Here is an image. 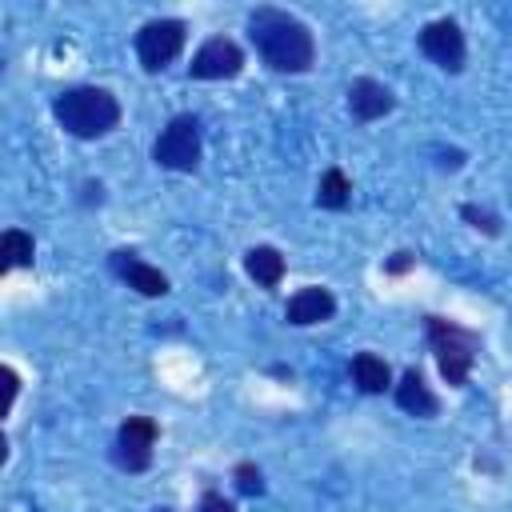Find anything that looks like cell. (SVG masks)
Wrapping results in <instances>:
<instances>
[{"instance_id":"1","label":"cell","mask_w":512,"mask_h":512,"mask_svg":"<svg viewBox=\"0 0 512 512\" xmlns=\"http://www.w3.org/2000/svg\"><path fill=\"white\" fill-rule=\"evenodd\" d=\"M248 36L268 68L276 72H308L316 60V40L304 20L280 8H256L248 16Z\"/></svg>"},{"instance_id":"2","label":"cell","mask_w":512,"mask_h":512,"mask_svg":"<svg viewBox=\"0 0 512 512\" xmlns=\"http://www.w3.org/2000/svg\"><path fill=\"white\" fill-rule=\"evenodd\" d=\"M52 112H56L60 128H68L80 140H96V136L112 132L120 120V104L108 88H68L52 100Z\"/></svg>"},{"instance_id":"3","label":"cell","mask_w":512,"mask_h":512,"mask_svg":"<svg viewBox=\"0 0 512 512\" xmlns=\"http://www.w3.org/2000/svg\"><path fill=\"white\" fill-rule=\"evenodd\" d=\"M428 344H432V352H436L440 376H444L452 388H464L468 368H472L476 348H480L476 332H464V328H456V324H448V320H440V316H428Z\"/></svg>"},{"instance_id":"4","label":"cell","mask_w":512,"mask_h":512,"mask_svg":"<svg viewBox=\"0 0 512 512\" xmlns=\"http://www.w3.org/2000/svg\"><path fill=\"white\" fill-rule=\"evenodd\" d=\"M152 156H156V164H164L172 172H192L200 164V124H196V116H172L168 128L156 136Z\"/></svg>"},{"instance_id":"5","label":"cell","mask_w":512,"mask_h":512,"mask_svg":"<svg viewBox=\"0 0 512 512\" xmlns=\"http://www.w3.org/2000/svg\"><path fill=\"white\" fill-rule=\"evenodd\" d=\"M184 36H188L184 20H172V16L148 20V24L136 32V56H140V64H144L148 72H160L164 64H172V60L180 56Z\"/></svg>"},{"instance_id":"6","label":"cell","mask_w":512,"mask_h":512,"mask_svg":"<svg viewBox=\"0 0 512 512\" xmlns=\"http://www.w3.org/2000/svg\"><path fill=\"white\" fill-rule=\"evenodd\" d=\"M156 420L148 416H128L116 432V444H112V460L128 472H144L152 464V444H156Z\"/></svg>"},{"instance_id":"7","label":"cell","mask_w":512,"mask_h":512,"mask_svg":"<svg viewBox=\"0 0 512 512\" xmlns=\"http://www.w3.org/2000/svg\"><path fill=\"white\" fill-rule=\"evenodd\" d=\"M240 68H244L240 44L228 40V36H212L196 48V56L188 64V76H196V80H232Z\"/></svg>"},{"instance_id":"8","label":"cell","mask_w":512,"mask_h":512,"mask_svg":"<svg viewBox=\"0 0 512 512\" xmlns=\"http://www.w3.org/2000/svg\"><path fill=\"white\" fill-rule=\"evenodd\" d=\"M420 52L432 64H440L444 72H460L464 68V32H460V24L456 20H432V24H424Z\"/></svg>"},{"instance_id":"9","label":"cell","mask_w":512,"mask_h":512,"mask_svg":"<svg viewBox=\"0 0 512 512\" xmlns=\"http://www.w3.org/2000/svg\"><path fill=\"white\" fill-rule=\"evenodd\" d=\"M112 272H116L128 288H136L140 296H164V292H168V276H164L160 268L136 260L132 252H112Z\"/></svg>"},{"instance_id":"10","label":"cell","mask_w":512,"mask_h":512,"mask_svg":"<svg viewBox=\"0 0 512 512\" xmlns=\"http://www.w3.org/2000/svg\"><path fill=\"white\" fill-rule=\"evenodd\" d=\"M392 92L380 84V80H368V76H360V80H352V88H348V108H352V116L356 120H380L384 112H392Z\"/></svg>"},{"instance_id":"11","label":"cell","mask_w":512,"mask_h":512,"mask_svg":"<svg viewBox=\"0 0 512 512\" xmlns=\"http://www.w3.org/2000/svg\"><path fill=\"white\" fill-rule=\"evenodd\" d=\"M332 312H336L332 292L328 288H316V284L300 288L288 300V324H320V320H332Z\"/></svg>"},{"instance_id":"12","label":"cell","mask_w":512,"mask_h":512,"mask_svg":"<svg viewBox=\"0 0 512 512\" xmlns=\"http://www.w3.org/2000/svg\"><path fill=\"white\" fill-rule=\"evenodd\" d=\"M396 404H400L404 412H412V416H436V408H440L416 368H408V372L400 376V384H396Z\"/></svg>"},{"instance_id":"13","label":"cell","mask_w":512,"mask_h":512,"mask_svg":"<svg viewBox=\"0 0 512 512\" xmlns=\"http://www.w3.org/2000/svg\"><path fill=\"white\" fill-rule=\"evenodd\" d=\"M244 268H248V276H252L256 284H264V288H276V284L284 280V256H280L272 244L248 248V252H244Z\"/></svg>"},{"instance_id":"14","label":"cell","mask_w":512,"mask_h":512,"mask_svg":"<svg viewBox=\"0 0 512 512\" xmlns=\"http://www.w3.org/2000/svg\"><path fill=\"white\" fill-rule=\"evenodd\" d=\"M352 380L360 384V392H384L388 380H392V372H388V364L376 352H360L352 360Z\"/></svg>"},{"instance_id":"15","label":"cell","mask_w":512,"mask_h":512,"mask_svg":"<svg viewBox=\"0 0 512 512\" xmlns=\"http://www.w3.org/2000/svg\"><path fill=\"white\" fill-rule=\"evenodd\" d=\"M348 196H352L348 176H344L340 168H328V172L320 176V184H316V204H320V208H344Z\"/></svg>"},{"instance_id":"16","label":"cell","mask_w":512,"mask_h":512,"mask_svg":"<svg viewBox=\"0 0 512 512\" xmlns=\"http://www.w3.org/2000/svg\"><path fill=\"white\" fill-rule=\"evenodd\" d=\"M32 252H36V244H32V236L28 232H20V228H8L4 236H0V264L4 268H24V264H32Z\"/></svg>"},{"instance_id":"17","label":"cell","mask_w":512,"mask_h":512,"mask_svg":"<svg viewBox=\"0 0 512 512\" xmlns=\"http://www.w3.org/2000/svg\"><path fill=\"white\" fill-rule=\"evenodd\" d=\"M236 488H240L244 496H260V492H264L260 468H256V464H236Z\"/></svg>"},{"instance_id":"18","label":"cell","mask_w":512,"mask_h":512,"mask_svg":"<svg viewBox=\"0 0 512 512\" xmlns=\"http://www.w3.org/2000/svg\"><path fill=\"white\" fill-rule=\"evenodd\" d=\"M460 216H464V220H472V224H476V228H484V232H500V220H496L492 212L476 208V204H464V208H460Z\"/></svg>"},{"instance_id":"19","label":"cell","mask_w":512,"mask_h":512,"mask_svg":"<svg viewBox=\"0 0 512 512\" xmlns=\"http://www.w3.org/2000/svg\"><path fill=\"white\" fill-rule=\"evenodd\" d=\"M200 512H236V508H232L220 492H204V496H200Z\"/></svg>"},{"instance_id":"20","label":"cell","mask_w":512,"mask_h":512,"mask_svg":"<svg viewBox=\"0 0 512 512\" xmlns=\"http://www.w3.org/2000/svg\"><path fill=\"white\" fill-rule=\"evenodd\" d=\"M412 264H416V256H412V252H396V256L384 264V272H388V276H400V272H408Z\"/></svg>"},{"instance_id":"21","label":"cell","mask_w":512,"mask_h":512,"mask_svg":"<svg viewBox=\"0 0 512 512\" xmlns=\"http://www.w3.org/2000/svg\"><path fill=\"white\" fill-rule=\"evenodd\" d=\"M4 384H8V404L16 400V372L12 368H4Z\"/></svg>"}]
</instances>
